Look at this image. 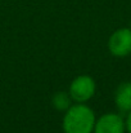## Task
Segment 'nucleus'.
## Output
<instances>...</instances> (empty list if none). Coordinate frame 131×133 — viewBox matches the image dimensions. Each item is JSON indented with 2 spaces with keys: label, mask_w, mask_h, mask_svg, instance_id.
Returning a JSON list of instances; mask_svg holds the SVG:
<instances>
[{
  "label": "nucleus",
  "mask_w": 131,
  "mask_h": 133,
  "mask_svg": "<svg viewBox=\"0 0 131 133\" xmlns=\"http://www.w3.org/2000/svg\"><path fill=\"white\" fill-rule=\"evenodd\" d=\"M95 114L86 103H75L64 111L62 128L64 133H93Z\"/></svg>",
  "instance_id": "f257e3e1"
},
{
  "label": "nucleus",
  "mask_w": 131,
  "mask_h": 133,
  "mask_svg": "<svg viewBox=\"0 0 131 133\" xmlns=\"http://www.w3.org/2000/svg\"><path fill=\"white\" fill-rule=\"evenodd\" d=\"M95 80L90 75H79L72 80L68 93L76 103H86L95 94Z\"/></svg>",
  "instance_id": "f03ea898"
},
{
  "label": "nucleus",
  "mask_w": 131,
  "mask_h": 133,
  "mask_svg": "<svg viewBox=\"0 0 131 133\" xmlns=\"http://www.w3.org/2000/svg\"><path fill=\"white\" fill-rule=\"evenodd\" d=\"M108 49L116 57H126L131 53V29L116 30L108 39Z\"/></svg>",
  "instance_id": "7ed1b4c3"
},
{
  "label": "nucleus",
  "mask_w": 131,
  "mask_h": 133,
  "mask_svg": "<svg viewBox=\"0 0 131 133\" xmlns=\"http://www.w3.org/2000/svg\"><path fill=\"white\" fill-rule=\"evenodd\" d=\"M126 125L121 115L108 112L95 120L93 133H125Z\"/></svg>",
  "instance_id": "20e7f679"
},
{
  "label": "nucleus",
  "mask_w": 131,
  "mask_h": 133,
  "mask_svg": "<svg viewBox=\"0 0 131 133\" xmlns=\"http://www.w3.org/2000/svg\"><path fill=\"white\" fill-rule=\"evenodd\" d=\"M114 103L122 112L131 111V83H121L114 92Z\"/></svg>",
  "instance_id": "39448f33"
},
{
  "label": "nucleus",
  "mask_w": 131,
  "mask_h": 133,
  "mask_svg": "<svg viewBox=\"0 0 131 133\" xmlns=\"http://www.w3.org/2000/svg\"><path fill=\"white\" fill-rule=\"evenodd\" d=\"M51 103L55 107V110L64 112L71 107L72 98H71L70 93H67V92H57L51 98Z\"/></svg>",
  "instance_id": "423d86ee"
},
{
  "label": "nucleus",
  "mask_w": 131,
  "mask_h": 133,
  "mask_svg": "<svg viewBox=\"0 0 131 133\" xmlns=\"http://www.w3.org/2000/svg\"><path fill=\"white\" fill-rule=\"evenodd\" d=\"M125 125H126V131L129 133H131V111L129 112L126 120H125Z\"/></svg>",
  "instance_id": "0eeeda50"
}]
</instances>
